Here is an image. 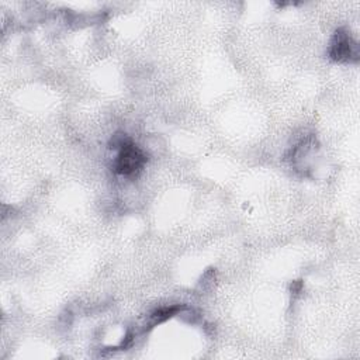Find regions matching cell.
<instances>
[{"label": "cell", "mask_w": 360, "mask_h": 360, "mask_svg": "<svg viewBox=\"0 0 360 360\" xmlns=\"http://www.w3.org/2000/svg\"><path fill=\"white\" fill-rule=\"evenodd\" d=\"M110 148L118 149L114 170L115 173L127 177L136 176L145 166L148 156L146 153L127 135L117 132L110 141Z\"/></svg>", "instance_id": "obj_1"}, {"label": "cell", "mask_w": 360, "mask_h": 360, "mask_svg": "<svg viewBox=\"0 0 360 360\" xmlns=\"http://www.w3.org/2000/svg\"><path fill=\"white\" fill-rule=\"evenodd\" d=\"M328 55L332 60L339 63L357 62L359 60L357 42L352 38V35L345 28H339L335 31L330 39Z\"/></svg>", "instance_id": "obj_2"}, {"label": "cell", "mask_w": 360, "mask_h": 360, "mask_svg": "<svg viewBox=\"0 0 360 360\" xmlns=\"http://www.w3.org/2000/svg\"><path fill=\"white\" fill-rule=\"evenodd\" d=\"M181 307L179 305H173V307H165V308H159L156 309L152 315H150V325H158L166 319H169L170 316L176 315L177 311H180Z\"/></svg>", "instance_id": "obj_3"}]
</instances>
